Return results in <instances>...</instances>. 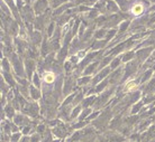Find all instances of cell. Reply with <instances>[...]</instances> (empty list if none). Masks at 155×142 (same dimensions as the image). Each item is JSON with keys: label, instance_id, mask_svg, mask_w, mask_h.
<instances>
[{"label": "cell", "instance_id": "obj_1", "mask_svg": "<svg viewBox=\"0 0 155 142\" xmlns=\"http://www.w3.org/2000/svg\"><path fill=\"white\" fill-rule=\"evenodd\" d=\"M143 10H144V7H143V5H141V3H137V5H135V6L132 8V11H133L134 15H141V14L143 12Z\"/></svg>", "mask_w": 155, "mask_h": 142}, {"label": "cell", "instance_id": "obj_2", "mask_svg": "<svg viewBox=\"0 0 155 142\" xmlns=\"http://www.w3.org/2000/svg\"><path fill=\"white\" fill-rule=\"evenodd\" d=\"M54 78H55V75L53 73H46L45 77H44L46 83H52V82L54 81Z\"/></svg>", "mask_w": 155, "mask_h": 142}]
</instances>
